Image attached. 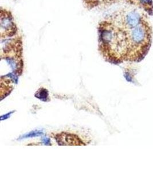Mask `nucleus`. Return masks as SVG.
<instances>
[{
	"mask_svg": "<svg viewBox=\"0 0 153 172\" xmlns=\"http://www.w3.org/2000/svg\"><path fill=\"white\" fill-rule=\"evenodd\" d=\"M17 27L9 11L1 8L0 17V32L1 38H9L16 34Z\"/></svg>",
	"mask_w": 153,
	"mask_h": 172,
	"instance_id": "f257e3e1",
	"label": "nucleus"
},
{
	"mask_svg": "<svg viewBox=\"0 0 153 172\" xmlns=\"http://www.w3.org/2000/svg\"><path fill=\"white\" fill-rule=\"evenodd\" d=\"M42 134V132H33L32 133H30L29 135H27L25 136V137H32L34 136H38Z\"/></svg>",
	"mask_w": 153,
	"mask_h": 172,
	"instance_id": "39448f33",
	"label": "nucleus"
},
{
	"mask_svg": "<svg viewBox=\"0 0 153 172\" xmlns=\"http://www.w3.org/2000/svg\"><path fill=\"white\" fill-rule=\"evenodd\" d=\"M48 96V92L47 90L44 89H40L39 91H37V95H36V97L40 99L42 101L47 100V98Z\"/></svg>",
	"mask_w": 153,
	"mask_h": 172,
	"instance_id": "7ed1b4c3",
	"label": "nucleus"
},
{
	"mask_svg": "<svg viewBox=\"0 0 153 172\" xmlns=\"http://www.w3.org/2000/svg\"><path fill=\"white\" fill-rule=\"evenodd\" d=\"M139 3L144 7L149 8V10H152V7L153 6V0H138Z\"/></svg>",
	"mask_w": 153,
	"mask_h": 172,
	"instance_id": "20e7f679",
	"label": "nucleus"
},
{
	"mask_svg": "<svg viewBox=\"0 0 153 172\" xmlns=\"http://www.w3.org/2000/svg\"><path fill=\"white\" fill-rule=\"evenodd\" d=\"M123 25L129 29H133L139 25L143 19L139 13L136 10H132L123 15L116 16Z\"/></svg>",
	"mask_w": 153,
	"mask_h": 172,
	"instance_id": "f03ea898",
	"label": "nucleus"
}]
</instances>
